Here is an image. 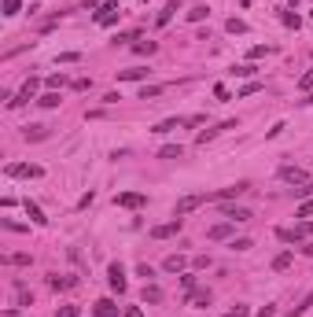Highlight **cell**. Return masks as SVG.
I'll return each instance as SVG.
<instances>
[{"instance_id":"14","label":"cell","mask_w":313,"mask_h":317,"mask_svg":"<svg viewBox=\"0 0 313 317\" xmlns=\"http://www.w3.org/2000/svg\"><path fill=\"white\" fill-rule=\"evenodd\" d=\"M26 214H30V221H34V225H48V218H44V210L37 207V203H30V199H26Z\"/></svg>"},{"instance_id":"24","label":"cell","mask_w":313,"mask_h":317,"mask_svg":"<svg viewBox=\"0 0 313 317\" xmlns=\"http://www.w3.org/2000/svg\"><path fill=\"white\" fill-rule=\"evenodd\" d=\"M155 96H162V85H144L140 89V100H155Z\"/></svg>"},{"instance_id":"38","label":"cell","mask_w":313,"mask_h":317,"mask_svg":"<svg viewBox=\"0 0 313 317\" xmlns=\"http://www.w3.org/2000/svg\"><path fill=\"white\" fill-rule=\"evenodd\" d=\"M232 251H250V240H247V236H240V240H232Z\"/></svg>"},{"instance_id":"15","label":"cell","mask_w":313,"mask_h":317,"mask_svg":"<svg viewBox=\"0 0 313 317\" xmlns=\"http://www.w3.org/2000/svg\"><path fill=\"white\" fill-rule=\"evenodd\" d=\"M22 137H26V140H44V137H48V125H41V122H37V125H26Z\"/></svg>"},{"instance_id":"17","label":"cell","mask_w":313,"mask_h":317,"mask_svg":"<svg viewBox=\"0 0 313 317\" xmlns=\"http://www.w3.org/2000/svg\"><path fill=\"white\" fill-rule=\"evenodd\" d=\"M37 103H41V107H48V111H52V107H59L63 100H59V92L52 89V92H44V96H37Z\"/></svg>"},{"instance_id":"39","label":"cell","mask_w":313,"mask_h":317,"mask_svg":"<svg viewBox=\"0 0 313 317\" xmlns=\"http://www.w3.org/2000/svg\"><path fill=\"white\" fill-rule=\"evenodd\" d=\"M136 273H140V277H144V280H151V277H155V269H151L148 262H140V269H136Z\"/></svg>"},{"instance_id":"19","label":"cell","mask_w":313,"mask_h":317,"mask_svg":"<svg viewBox=\"0 0 313 317\" xmlns=\"http://www.w3.org/2000/svg\"><path fill=\"white\" fill-rule=\"evenodd\" d=\"M144 303H162V292L155 284H144Z\"/></svg>"},{"instance_id":"4","label":"cell","mask_w":313,"mask_h":317,"mask_svg":"<svg viewBox=\"0 0 313 317\" xmlns=\"http://www.w3.org/2000/svg\"><path fill=\"white\" fill-rule=\"evenodd\" d=\"M115 203H118V207H125V210H140V207H148V196H144V192H122Z\"/></svg>"},{"instance_id":"12","label":"cell","mask_w":313,"mask_h":317,"mask_svg":"<svg viewBox=\"0 0 313 317\" xmlns=\"http://www.w3.org/2000/svg\"><path fill=\"white\" fill-rule=\"evenodd\" d=\"M184 266H188V258H184V255H169V258L162 262V269H166V273H181Z\"/></svg>"},{"instance_id":"5","label":"cell","mask_w":313,"mask_h":317,"mask_svg":"<svg viewBox=\"0 0 313 317\" xmlns=\"http://www.w3.org/2000/svg\"><path fill=\"white\" fill-rule=\"evenodd\" d=\"M181 225H184V218H174V221H166V225H155L151 236H155V240H169V236L181 232Z\"/></svg>"},{"instance_id":"9","label":"cell","mask_w":313,"mask_h":317,"mask_svg":"<svg viewBox=\"0 0 313 317\" xmlns=\"http://www.w3.org/2000/svg\"><path fill=\"white\" fill-rule=\"evenodd\" d=\"M221 214H225L229 221H250V210H247V207H236V203H225Z\"/></svg>"},{"instance_id":"45","label":"cell","mask_w":313,"mask_h":317,"mask_svg":"<svg viewBox=\"0 0 313 317\" xmlns=\"http://www.w3.org/2000/svg\"><path fill=\"white\" fill-rule=\"evenodd\" d=\"M77 313H81L77 306H63V310H59V317H77Z\"/></svg>"},{"instance_id":"23","label":"cell","mask_w":313,"mask_h":317,"mask_svg":"<svg viewBox=\"0 0 313 317\" xmlns=\"http://www.w3.org/2000/svg\"><path fill=\"white\" fill-rule=\"evenodd\" d=\"M288 266H291V251H284V255H276V258H273V269H276V273H284Z\"/></svg>"},{"instance_id":"32","label":"cell","mask_w":313,"mask_h":317,"mask_svg":"<svg viewBox=\"0 0 313 317\" xmlns=\"http://www.w3.org/2000/svg\"><path fill=\"white\" fill-rule=\"evenodd\" d=\"M309 214H313V199H306V203H302V207H299V210H295V218H309Z\"/></svg>"},{"instance_id":"31","label":"cell","mask_w":313,"mask_h":317,"mask_svg":"<svg viewBox=\"0 0 313 317\" xmlns=\"http://www.w3.org/2000/svg\"><path fill=\"white\" fill-rule=\"evenodd\" d=\"M280 19H284V26H291V30H299V22H302L299 15H291V11H284V15H280Z\"/></svg>"},{"instance_id":"43","label":"cell","mask_w":313,"mask_h":317,"mask_svg":"<svg viewBox=\"0 0 313 317\" xmlns=\"http://www.w3.org/2000/svg\"><path fill=\"white\" fill-rule=\"evenodd\" d=\"M265 52H269V48H265V44H254V48H250V59H262Z\"/></svg>"},{"instance_id":"51","label":"cell","mask_w":313,"mask_h":317,"mask_svg":"<svg viewBox=\"0 0 313 317\" xmlns=\"http://www.w3.org/2000/svg\"><path fill=\"white\" fill-rule=\"evenodd\" d=\"M306 103H313V92H309V100H306Z\"/></svg>"},{"instance_id":"41","label":"cell","mask_w":313,"mask_h":317,"mask_svg":"<svg viewBox=\"0 0 313 317\" xmlns=\"http://www.w3.org/2000/svg\"><path fill=\"white\" fill-rule=\"evenodd\" d=\"M247 313H250V310H247V306H232V310H229V313H225V317H247Z\"/></svg>"},{"instance_id":"6","label":"cell","mask_w":313,"mask_h":317,"mask_svg":"<svg viewBox=\"0 0 313 317\" xmlns=\"http://www.w3.org/2000/svg\"><path fill=\"white\" fill-rule=\"evenodd\" d=\"M34 96H37V77H30V82H26V85L19 89V96H11L8 103H11V107H22V103H30Z\"/></svg>"},{"instance_id":"28","label":"cell","mask_w":313,"mask_h":317,"mask_svg":"<svg viewBox=\"0 0 313 317\" xmlns=\"http://www.w3.org/2000/svg\"><path fill=\"white\" fill-rule=\"evenodd\" d=\"M188 19H192V22H203V19H207V8H203V4L188 8Z\"/></svg>"},{"instance_id":"20","label":"cell","mask_w":313,"mask_h":317,"mask_svg":"<svg viewBox=\"0 0 313 317\" xmlns=\"http://www.w3.org/2000/svg\"><path fill=\"white\" fill-rule=\"evenodd\" d=\"M177 125H184V118H166V122L155 125V133H169V129H177Z\"/></svg>"},{"instance_id":"50","label":"cell","mask_w":313,"mask_h":317,"mask_svg":"<svg viewBox=\"0 0 313 317\" xmlns=\"http://www.w3.org/2000/svg\"><path fill=\"white\" fill-rule=\"evenodd\" d=\"M0 317H19V313H15V310H8V313H0Z\"/></svg>"},{"instance_id":"42","label":"cell","mask_w":313,"mask_h":317,"mask_svg":"<svg viewBox=\"0 0 313 317\" xmlns=\"http://www.w3.org/2000/svg\"><path fill=\"white\" fill-rule=\"evenodd\" d=\"M48 85H52V89H59V85H67V77H63V74H52V77H48Z\"/></svg>"},{"instance_id":"44","label":"cell","mask_w":313,"mask_h":317,"mask_svg":"<svg viewBox=\"0 0 313 317\" xmlns=\"http://www.w3.org/2000/svg\"><path fill=\"white\" fill-rule=\"evenodd\" d=\"M258 89H262L258 82H250V85H243V89H240V96H250V92H258Z\"/></svg>"},{"instance_id":"13","label":"cell","mask_w":313,"mask_h":317,"mask_svg":"<svg viewBox=\"0 0 313 317\" xmlns=\"http://www.w3.org/2000/svg\"><path fill=\"white\" fill-rule=\"evenodd\" d=\"M92 313H96V317H118V306L111 303V299H100V303H96V310H92Z\"/></svg>"},{"instance_id":"49","label":"cell","mask_w":313,"mask_h":317,"mask_svg":"<svg viewBox=\"0 0 313 317\" xmlns=\"http://www.w3.org/2000/svg\"><path fill=\"white\" fill-rule=\"evenodd\" d=\"M302 251H306V255H309V258H313V244H306V247H302Z\"/></svg>"},{"instance_id":"34","label":"cell","mask_w":313,"mask_h":317,"mask_svg":"<svg viewBox=\"0 0 313 317\" xmlns=\"http://www.w3.org/2000/svg\"><path fill=\"white\" fill-rule=\"evenodd\" d=\"M299 89H313V67H309V70L299 77Z\"/></svg>"},{"instance_id":"48","label":"cell","mask_w":313,"mask_h":317,"mask_svg":"<svg viewBox=\"0 0 313 317\" xmlns=\"http://www.w3.org/2000/svg\"><path fill=\"white\" fill-rule=\"evenodd\" d=\"M103 4V0H85V8H100Z\"/></svg>"},{"instance_id":"25","label":"cell","mask_w":313,"mask_h":317,"mask_svg":"<svg viewBox=\"0 0 313 317\" xmlns=\"http://www.w3.org/2000/svg\"><path fill=\"white\" fill-rule=\"evenodd\" d=\"M0 262L4 266H30V255H4Z\"/></svg>"},{"instance_id":"11","label":"cell","mask_w":313,"mask_h":317,"mask_svg":"<svg viewBox=\"0 0 313 317\" xmlns=\"http://www.w3.org/2000/svg\"><path fill=\"white\" fill-rule=\"evenodd\" d=\"M148 67H129V70H118V82H144Z\"/></svg>"},{"instance_id":"10","label":"cell","mask_w":313,"mask_h":317,"mask_svg":"<svg viewBox=\"0 0 313 317\" xmlns=\"http://www.w3.org/2000/svg\"><path fill=\"white\" fill-rule=\"evenodd\" d=\"M247 192V184H229V188H221V192H214L210 199H221V203H229V199H236V196H243Z\"/></svg>"},{"instance_id":"21","label":"cell","mask_w":313,"mask_h":317,"mask_svg":"<svg viewBox=\"0 0 313 317\" xmlns=\"http://www.w3.org/2000/svg\"><path fill=\"white\" fill-rule=\"evenodd\" d=\"M174 11H177V4H166V8L159 11V19H155V26H166L169 19H174Z\"/></svg>"},{"instance_id":"27","label":"cell","mask_w":313,"mask_h":317,"mask_svg":"<svg viewBox=\"0 0 313 317\" xmlns=\"http://www.w3.org/2000/svg\"><path fill=\"white\" fill-rule=\"evenodd\" d=\"M133 48H136L140 56H151L155 48H159V44H155V41H136V44H133Z\"/></svg>"},{"instance_id":"22","label":"cell","mask_w":313,"mask_h":317,"mask_svg":"<svg viewBox=\"0 0 313 317\" xmlns=\"http://www.w3.org/2000/svg\"><path fill=\"white\" fill-rule=\"evenodd\" d=\"M232 74H236V77H254L258 67H254V63H243V67H232Z\"/></svg>"},{"instance_id":"8","label":"cell","mask_w":313,"mask_h":317,"mask_svg":"<svg viewBox=\"0 0 313 317\" xmlns=\"http://www.w3.org/2000/svg\"><path fill=\"white\" fill-rule=\"evenodd\" d=\"M280 181H288V184H306V170H299V166H280Z\"/></svg>"},{"instance_id":"46","label":"cell","mask_w":313,"mask_h":317,"mask_svg":"<svg viewBox=\"0 0 313 317\" xmlns=\"http://www.w3.org/2000/svg\"><path fill=\"white\" fill-rule=\"evenodd\" d=\"M125 317H144V310H140V306H129V310H125Z\"/></svg>"},{"instance_id":"40","label":"cell","mask_w":313,"mask_h":317,"mask_svg":"<svg viewBox=\"0 0 313 317\" xmlns=\"http://www.w3.org/2000/svg\"><path fill=\"white\" fill-rule=\"evenodd\" d=\"M77 59H81V56H77V52H63L55 63H77Z\"/></svg>"},{"instance_id":"30","label":"cell","mask_w":313,"mask_h":317,"mask_svg":"<svg viewBox=\"0 0 313 317\" xmlns=\"http://www.w3.org/2000/svg\"><path fill=\"white\" fill-rule=\"evenodd\" d=\"M48 284H52V288H55V292H63V288H70V284H74V280H67V277H48Z\"/></svg>"},{"instance_id":"1","label":"cell","mask_w":313,"mask_h":317,"mask_svg":"<svg viewBox=\"0 0 313 317\" xmlns=\"http://www.w3.org/2000/svg\"><path fill=\"white\" fill-rule=\"evenodd\" d=\"M210 196H203V192H192V196H181L177 199V207H174V218H184V214H192V210H199L203 203H207Z\"/></svg>"},{"instance_id":"35","label":"cell","mask_w":313,"mask_h":317,"mask_svg":"<svg viewBox=\"0 0 313 317\" xmlns=\"http://www.w3.org/2000/svg\"><path fill=\"white\" fill-rule=\"evenodd\" d=\"M0 225L11 229V232H22V229H26V225H19V221H11V218H0Z\"/></svg>"},{"instance_id":"36","label":"cell","mask_w":313,"mask_h":317,"mask_svg":"<svg viewBox=\"0 0 313 317\" xmlns=\"http://www.w3.org/2000/svg\"><path fill=\"white\" fill-rule=\"evenodd\" d=\"M19 8H22L19 0H4V15H19Z\"/></svg>"},{"instance_id":"29","label":"cell","mask_w":313,"mask_h":317,"mask_svg":"<svg viewBox=\"0 0 313 317\" xmlns=\"http://www.w3.org/2000/svg\"><path fill=\"white\" fill-rule=\"evenodd\" d=\"M159 158H181V144H166V148L159 151Z\"/></svg>"},{"instance_id":"47","label":"cell","mask_w":313,"mask_h":317,"mask_svg":"<svg viewBox=\"0 0 313 317\" xmlns=\"http://www.w3.org/2000/svg\"><path fill=\"white\" fill-rule=\"evenodd\" d=\"M258 317H276V310H273V306H262V310H258Z\"/></svg>"},{"instance_id":"33","label":"cell","mask_w":313,"mask_h":317,"mask_svg":"<svg viewBox=\"0 0 313 317\" xmlns=\"http://www.w3.org/2000/svg\"><path fill=\"white\" fill-rule=\"evenodd\" d=\"M309 306H313V292H309V295H306V303H302V306H295V313H291V317H302V313H306V310H309Z\"/></svg>"},{"instance_id":"16","label":"cell","mask_w":313,"mask_h":317,"mask_svg":"<svg viewBox=\"0 0 313 317\" xmlns=\"http://www.w3.org/2000/svg\"><path fill=\"white\" fill-rule=\"evenodd\" d=\"M232 232V221H221V225H214L207 236H210V240H225V236Z\"/></svg>"},{"instance_id":"3","label":"cell","mask_w":313,"mask_h":317,"mask_svg":"<svg viewBox=\"0 0 313 317\" xmlns=\"http://www.w3.org/2000/svg\"><path fill=\"white\" fill-rule=\"evenodd\" d=\"M118 15H122V11H118V0H103V4L96 8V22H100V26H115Z\"/></svg>"},{"instance_id":"26","label":"cell","mask_w":313,"mask_h":317,"mask_svg":"<svg viewBox=\"0 0 313 317\" xmlns=\"http://www.w3.org/2000/svg\"><path fill=\"white\" fill-rule=\"evenodd\" d=\"M225 30H229V34H247V22H243V19H229Z\"/></svg>"},{"instance_id":"18","label":"cell","mask_w":313,"mask_h":317,"mask_svg":"<svg viewBox=\"0 0 313 317\" xmlns=\"http://www.w3.org/2000/svg\"><path fill=\"white\" fill-rule=\"evenodd\" d=\"M188 303H192V306H210V292H192Z\"/></svg>"},{"instance_id":"37","label":"cell","mask_w":313,"mask_h":317,"mask_svg":"<svg viewBox=\"0 0 313 317\" xmlns=\"http://www.w3.org/2000/svg\"><path fill=\"white\" fill-rule=\"evenodd\" d=\"M295 196H302V199H306V196H313V181H306V184H299V188H295Z\"/></svg>"},{"instance_id":"7","label":"cell","mask_w":313,"mask_h":317,"mask_svg":"<svg viewBox=\"0 0 313 317\" xmlns=\"http://www.w3.org/2000/svg\"><path fill=\"white\" fill-rule=\"evenodd\" d=\"M107 280H111V288L122 295L125 292V269H122V262H111L107 266Z\"/></svg>"},{"instance_id":"2","label":"cell","mask_w":313,"mask_h":317,"mask_svg":"<svg viewBox=\"0 0 313 317\" xmlns=\"http://www.w3.org/2000/svg\"><path fill=\"white\" fill-rule=\"evenodd\" d=\"M4 173H8V177H41L44 166H37V163H8Z\"/></svg>"}]
</instances>
